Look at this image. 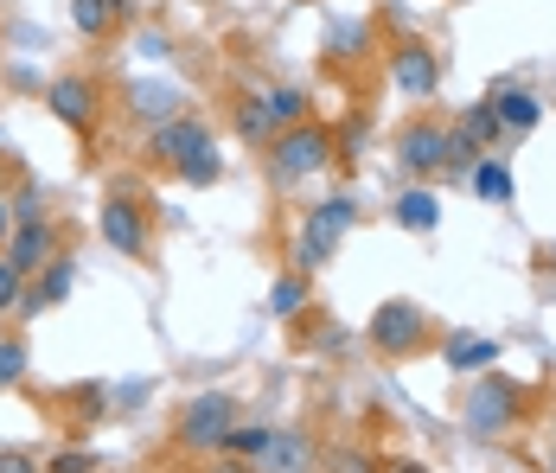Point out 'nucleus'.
<instances>
[{
  "label": "nucleus",
  "mask_w": 556,
  "mask_h": 473,
  "mask_svg": "<svg viewBox=\"0 0 556 473\" xmlns=\"http://www.w3.org/2000/svg\"><path fill=\"white\" fill-rule=\"evenodd\" d=\"M0 257H7V263H13L20 275H26V282H33L39 269H52L58 257H64V244H58L52 217H46V224H13V237L0 244Z\"/></svg>",
  "instance_id": "obj_11"
},
{
  "label": "nucleus",
  "mask_w": 556,
  "mask_h": 473,
  "mask_svg": "<svg viewBox=\"0 0 556 473\" xmlns=\"http://www.w3.org/2000/svg\"><path fill=\"white\" fill-rule=\"evenodd\" d=\"M493 359H500V346H493V339H473V333H447V339H442V365L454 371V377H460V371H473V377H480V371H493Z\"/></svg>",
  "instance_id": "obj_15"
},
{
  "label": "nucleus",
  "mask_w": 556,
  "mask_h": 473,
  "mask_svg": "<svg viewBox=\"0 0 556 473\" xmlns=\"http://www.w3.org/2000/svg\"><path fill=\"white\" fill-rule=\"evenodd\" d=\"M13 237V206H7V192H0V244Z\"/></svg>",
  "instance_id": "obj_35"
},
{
  "label": "nucleus",
  "mask_w": 556,
  "mask_h": 473,
  "mask_svg": "<svg viewBox=\"0 0 556 473\" xmlns=\"http://www.w3.org/2000/svg\"><path fill=\"white\" fill-rule=\"evenodd\" d=\"M269 441H276V428H269V422H243V416H237V428L224 435L218 455H237V461H250V468H256V461L269 455Z\"/></svg>",
  "instance_id": "obj_22"
},
{
  "label": "nucleus",
  "mask_w": 556,
  "mask_h": 473,
  "mask_svg": "<svg viewBox=\"0 0 556 473\" xmlns=\"http://www.w3.org/2000/svg\"><path fill=\"white\" fill-rule=\"evenodd\" d=\"M480 154H486V148H480V141H467V135L454 128V135H447V160H442V179H467V173L480 166Z\"/></svg>",
  "instance_id": "obj_28"
},
{
  "label": "nucleus",
  "mask_w": 556,
  "mask_h": 473,
  "mask_svg": "<svg viewBox=\"0 0 556 473\" xmlns=\"http://www.w3.org/2000/svg\"><path fill=\"white\" fill-rule=\"evenodd\" d=\"M365 339H371V352H378V359L403 365V359H416V352L435 339V320H429V308H422V301H409V295H390L384 308L371 314Z\"/></svg>",
  "instance_id": "obj_2"
},
{
  "label": "nucleus",
  "mask_w": 556,
  "mask_h": 473,
  "mask_svg": "<svg viewBox=\"0 0 556 473\" xmlns=\"http://www.w3.org/2000/svg\"><path fill=\"white\" fill-rule=\"evenodd\" d=\"M173 179H179V186H192V192H212V186L224 179V154H218V141H205L199 154H186L179 166H173Z\"/></svg>",
  "instance_id": "obj_20"
},
{
  "label": "nucleus",
  "mask_w": 556,
  "mask_h": 473,
  "mask_svg": "<svg viewBox=\"0 0 556 473\" xmlns=\"http://www.w3.org/2000/svg\"><path fill=\"white\" fill-rule=\"evenodd\" d=\"M320 441L307 435V428H276V441H269V455L256 461L263 473H320Z\"/></svg>",
  "instance_id": "obj_13"
},
{
  "label": "nucleus",
  "mask_w": 556,
  "mask_h": 473,
  "mask_svg": "<svg viewBox=\"0 0 556 473\" xmlns=\"http://www.w3.org/2000/svg\"><path fill=\"white\" fill-rule=\"evenodd\" d=\"M390 473H429V468H422V461H396Z\"/></svg>",
  "instance_id": "obj_37"
},
{
  "label": "nucleus",
  "mask_w": 556,
  "mask_h": 473,
  "mask_svg": "<svg viewBox=\"0 0 556 473\" xmlns=\"http://www.w3.org/2000/svg\"><path fill=\"white\" fill-rule=\"evenodd\" d=\"M7 206H13V224H46V217H52V199H46L39 179H20V186L7 192Z\"/></svg>",
  "instance_id": "obj_24"
},
{
  "label": "nucleus",
  "mask_w": 556,
  "mask_h": 473,
  "mask_svg": "<svg viewBox=\"0 0 556 473\" xmlns=\"http://www.w3.org/2000/svg\"><path fill=\"white\" fill-rule=\"evenodd\" d=\"M46 473H103V455H90V448H58Z\"/></svg>",
  "instance_id": "obj_30"
},
{
  "label": "nucleus",
  "mask_w": 556,
  "mask_h": 473,
  "mask_svg": "<svg viewBox=\"0 0 556 473\" xmlns=\"http://www.w3.org/2000/svg\"><path fill=\"white\" fill-rule=\"evenodd\" d=\"M243 416V403L230 397V390H199V397H186V410L173 422V441L186 448V455H218L224 435L237 428Z\"/></svg>",
  "instance_id": "obj_5"
},
{
  "label": "nucleus",
  "mask_w": 556,
  "mask_h": 473,
  "mask_svg": "<svg viewBox=\"0 0 556 473\" xmlns=\"http://www.w3.org/2000/svg\"><path fill=\"white\" fill-rule=\"evenodd\" d=\"M525 416V384H511L505 371H480L460 397V428L467 435H505Z\"/></svg>",
  "instance_id": "obj_4"
},
{
  "label": "nucleus",
  "mask_w": 556,
  "mask_h": 473,
  "mask_svg": "<svg viewBox=\"0 0 556 473\" xmlns=\"http://www.w3.org/2000/svg\"><path fill=\"white\" fill-rule=\"evenodd\" d=\"M230 128H237V141H250V148H269V141H276V122H269L263 97H237V109H230Z\"/></svg>",
  "instance_id": "obj_21"
},
{
  "label": "nucleus",
  "mask_w": 556,
  "mask_h": 473,
  "mask_svg": "<svg viewBox=\"0 0 556 473\" xmlns=\"http://www.w3.org/2000/svg\"><path fill=\"white\" fill-rule=\"evenodd\" d=\"M320 468H333V473H371V455H365V448H339L333 461H320Z\"/></svg>",
  "instance_id": "obj_33"
},
{
  "label": "nucleus",
  "mask_w": 556,
  "mask_h": 473,
  "mask_svg": "<svg viewBox=\"0 0 556 473\" xmlns=\"http://www.w3.org/2000/svg\"><path fill=\"white\" fill-rule=\"evenodd\" d=\"M205 141H212V122L186 109V115H173V122H154V128H148L141 154H148V166H167V173H173L179 160H186V154H199Z\"/></svg>",
  "instance_id": "obj_9"
},
{
  "label": "nucleus",
  "mask_w": 556,
  "mask_h": 473,
  "mask_svg": "<svg viewBox=\"0 0 556 473\" xmlns=\"http://www.w3.org/2000/svg\"><path fill=\"white\" fill-rule=\"evenodd\" d=\"M358 224V206H352V192H333V199H320V206H307L301 217V231H294V269L301 275H314V269L333 263L339 237Z\"/></svg>",
  "instance_id": "obj_3"
},
{
  "label": "nucleus",
  "mask_w": 556,
  "mask_h": 473,
  "mask_svg": "<svg viewBox=\"0 0 556 473\" xmlns=\"http://www.w3.org/2000/svg\"><path fill=\"white\" fill-rule=\"evenodd\" d=\"M122 97H128V115L148 122V128H154V122H173V115H186V90L167 84V77H135Z\"/></svg>",
  "instance_id": "obj_12"
},
{
  "label": "nucleus",
  "mask_w": 556,
  "mask_h": 473,
  "mask_svg": "<svg viewBox=\"0 0 556 473\" xmlns=\"http://www.w3.org/2000/svg\"><path fill=\"white\" fill-rule=\"evenodd\" d=\"M71 26H77L84 39H110L115 33V7L110 0H71Z\"/></svg>",
  "instance_id": "obj_25"
},
{
  "label": "nucleus",
  "mask_w": 556,
  "mask_h": 473,
  "mask_svg": "<svg viewBox=\"0 0 556 473\" xmlns=\"http://www.w3.org/2000/svg\"><path fill=\"white\" fill-rule=\"evenodd\" d=\"M212 473H256L250 461H212Z\"/></svg>",
  "instance_id": "obj_36"
},
{
  "label": "nucleus",
  "mask_w": 556,
  "mask_h": 473,
  "mask_svg": "<svg viewBox=\"0 0 556 473\" xmlns=\"http://www.w3.org/2000/svg\"><path fill=\"white\" fill-rule=\"evenodd\" d=\"M551 473H556V455H551Z\"/></svg>",
  "instance_id": "obj_39"
},
{
  "label": "nucleus",
  "mask_w": 556,
  "mask_h": 473,
  "mask_svg": "<svg viewBox=\"0 0 556 473\" xmlns=\"http://www.w3.org/2000/svg\"><path fill=\"white\" fill-rule=\"evenodd\" d=\"M46 109H52V122H64L71 135H90L103 122V84L90 71H58L52 84H46Z\"/></svg>",
  "instance_id": "obj_6"
},
{
  "label": "nucleus",
  "mask_w": 556,
  "mask_h": 473,
  "mask_svg": "<svg viewBox=\"0 0 556 473\" xmlns=\"http://www.w3.org/2000/svg\"><path fill=\"white\" fill-rule=\"evenodd\" d=\"M327 52H333V58H365V52H371V20H333Z\"/></svg>",
  "instance_id": "obj_26"
},
{
  "label": "nucleus",
  "mask_w": 556,
  "mask_h": 473,
  "mask_svg": "<svg viewBox=\"0 0 556 473\" xmlns=\"http://www.w3.org/2000/svg\"><path fill=\"white\" fill-rule=\"evenodd\" d=\"M33 288H39V301H46V308H58V301L71 295V257H58L52 269H39V275H33Z\"/></svg>",
  "instance_id": "obj_29"
},
{
  "label": "nucleus",
  "mask_w": 556,
  "mask_h": 473,
  "mask_svg": "<svg viewBox=\"0 0 556 473\" xmlns=\"http://www.w3.org/2000/svg\"><path fill=\"white\" fill-rule=\"evenodd\" d=\"M141 52H148V58H167L173 39H167V33H141Z\"/></svg>",
  "instance_id": "obj_34"
},
{
  "label": "nucleus",
  "mask_w": 556,
  "mask_h": 473,
  "mask_svg": "<svg viewBox=\"0 0 556 473\" xmlns=\"http://www.w3.org/2000/svg\"><path fill=\"white\" fill-rule=\"evenodd\" d=\"M307 308H314V275L288 269V275L269 282V314H276V320H301Z\"/></svg>",
  "instance_id": "obj_16"
},
{
  "label": "nucleus",
  "mask_w": 556,
  "mask_h": 473,
  "mask_svg": "<svg viewBox=\"0 0 556 473\" xmlns=\"http://www.w3.org/2000/svg\"><path fill=\"white\" fill-rule=\"evenodd\" d=\"M467 186H473L486 206H511V199H518V179H511V166H505L500 154H480V166L467 173Z\"/></svg>",
  "instance_id": "obj_18"
},
{
  "label": "nucleus",
  "mask_w": 556,
  "mask_h": 473,
  "mask_svg": "<svg viewBox=\"0 0 556 473\" xmlns=\"http://www.w3.org/2000/svg\"><path fill=\"white\" fill-rule=\"evenodd\" d=\"M263 109H269V122H276V128H294V122H307V90L276 84V90L263 97Z\"/></svg>",
  "instance_id": "obj_27"
},
{
  "label": "nucleus",
  "mask_w": 556,
  "mask_h": 473,
  "mask_svg": "<svg viewBox=\"0 0 556 473\" xmlns=\"http://www.w3.org/2000/svg\"><path fill=\"white\" fill-rule=\"evenodd\" d=\"M97 231H103V244H110L115 257H128V263H148V244H154V231H148V206H141V199H128V192L103 199V211H97Z\"/></svg>",
  "instance_id": "obj_7"
},
{
  "label": "nucleus",
  "mask_w": 556,
  "mask_h": 473,
  "mask_svg": "<svg viewBox=\"0 0 556 473\" xmlns=\"http://www.w3.org/2000/svg\"><path fill=\"white\" fill-rule=\"evenodd\" d=\"M0 473H46V461L33 448H0Z\"/></svg>",
  "instance_id": "obj_32"
},
{
  "label": "nucleus",
  "mask_w": 556,
  "mask_h": 473,
  "mask_svg": "<svg viewBox=\"0 0 556 473\" xmlns=\"http://www.w3.org/2000/svg\"><path fill=\"white\" fill-rule=\"evenodd\" d=\"M390 217H396L403 231H435V224H442V199H435L429 186H403L396 206H390Z\"/></svg>",
  "instance_id": "obj_17"
},
{
  "label": "nucleus",
  "mask_w": 556,
  "mask_h": 473,
  "mask_svg": "<svg viewBox=\"0 0 556 473\" xmlns=\"http://www.w3.org/2000/svg\"><path fill=\"white\" fill-rule=\"evenodd\" d=\"M551 263H556V244H551Z\"/></svg>",
  "instance_id": "obj_38"
},
{
  "label": "nucleus",
  "mask_w": 556,
  "mask_h": 473,
  "mask_svg": "<svg viewBox=\"0 0 556 473\" xmlns=\"http://www.w3.org/2000/svg\"><path fill=\"white\" fill-rule=\"evenodd\" d=\"M33 371V339L20 326H0V390H20Z\"/></svg>",
  "instance_id": "obj_19"
},
{
  "label": "nucleus",
  "mask_w": 556,
  "mask_h": 473,
  "mask_svg": "<svg viewBox=\"0 0 556 473\" xmlns=\"http://www.w3.org/2000/svg\"><path fill=\"white\" fill-rule=\"evenodd\" d=\"M447 122H435V115H416V122H403V135H396V166L409 173V179H435L447 160Z\"/></svg>",
  "instance_id": "obj_8"
},
{
  "label": "nucleus",
  "mask_w": 556,
  "mask_h": 473,
  "mask_svg": "<svg viewBox=\"0 0 556 473\" xmlns=\"http://www.w3.org/2000/svg\"><path fill=\"white\" fill-rule=\"evenodd\" d=\"M493 115H500V128H505V141H518V135H531L538 122H544V103L531 97V90H493Z\"/></svg>",
  "instance_id": "obj_14"
},
{
  "label": "nucleus",
  "mask_w": 556,
  "mask_h": 473,
  "mask_svg": "<svg viewBox=\"0 0 556 473\" xmlns=\"http://www.w3.org/2000/svg\"><path fill=\"white\" fill-rule=\"evenodd\" d=\"M20 295H26V275H20V269H13L7 257H0V320H7L13 308H20Z\"/></svg>",
  "instance_id": "obj_31"
},
{
  "label": "nucleus",
  "mask_w": 556,
  "mask_h": 473,
  "mask_svg": "<svg viewBox=\"0 0 556 473\" xmlns=\"http://www.w3.org/2000/svg\"><path fill=\"white\" fill-rule=\"evenodd\" d=\"M460 135L480 141V148H505V128H500V115H493V97H480V103L460 109Z\"/></svg>",
  "instance_id": "obj_23"
},
{
  "label": "nucleus",
  "mask_w": 556,
  "mask_h": 473,
  "mask_svg": "<svg viewBox=\"0 0 556 473\" xmlns=\"http://www.w3.org/2000/svg\"><path fill=\"white\" fill-rule=\"evenodd\" d=\"M333 160H339V141H333V128H320V122H294V128H276V141L263 148L269 186H281V192L307 186V179H314V173H327Z\"/></svg>",
  "instance_id": "obj_1"
},
{
  "label": "nucleus",
  "mask_w": 556,
  "mask_h": 473,
  "mask_svg": "<svg viewBox=\"0 0 556 473\" xmlns=\"http://www.w3.org/2000/svg\"><path fill=\"white\" fill-rule=\"evenodd\" d=\"M390 84H396L409 103H429V97L442 90V58H435V46H422V39L390 46Z\"/></svg>",
  "instance_id": "obj_10"
}]
</instances>
